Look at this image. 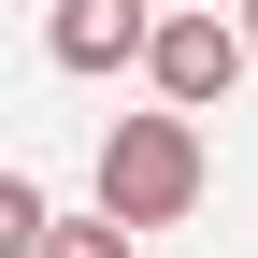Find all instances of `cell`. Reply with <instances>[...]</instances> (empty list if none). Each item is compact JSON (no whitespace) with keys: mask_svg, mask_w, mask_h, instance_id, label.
<instances>
[{"mask_svg":"<svg viewBox=\"0 0 258 258\" xmlns=\"http://www.w3.org/2000/svg\"><path fill=\"white\" fill-rule=\"evenodd\" d=\"M244 72H258V57H244L230 0H186V15H158V29H144V86H158L172 115H215Z\"/></svg>","mask_w":258,"mask_h":258,"instance_id":"2","label":"cell"},{"mask_svg":"<svg viewBox=\"0 0 258 258\" xmlns=\"http://www.w3.org/2000/svg\"><path fill=\"white\" fill-rule=\"evenodd\" d=\"M43 172H15V158H0V258H43Z\"/></svg>","mask_w":258,"mask_h":258,"instance_id":"4","label":"cell"},{"mask_svg":"<svg viewBox=\"0 0 258 258\" xmlns=\"http://www.w3.org/2000/svg\"><path fill=\"white\" fill-rule=\"evenodd\" d=\"M43 258H144V230H115V215L86 201V215H43Z\"/></svg>","mask_w":258,"mask_h":258,"instance_id":"5","label":"cell"},{"mask_svg":"<svg viewBox=\"0 0 258 258\" xmlns=\"http://www.w3.org/2000/svg\"><path fill=\"white\" fill-rule=\"evenodd\" d=\"M230 29H244V57H258V0H230Z\"/></svg>","mask_w":258,"mask_h":258,"instance_id":"6","label":"cell"},{"mask_svg":"<svg viewBox=\"0 0 258 258\" xmlns=\"http://www.w3.org/2000/svg\"><path fill=\"white\" fill-rule=\"evenodd\" d=\"M201 186H215L201 115L144 101V115H115V129H101V215H115V230H186V215H201Z\"/></svg>","mask_w":258,"mask_h":258,"instance_id":"1","label":"cell"},{"mask_svg":"<svg viewBox=\"0 0 258 258\" xmlns=\"http://www.w3.org/2000/svg\"><path fill=\"white\" fill-rule=\"evenodd\" d=\"M144 29H158V0H57L43 57L57 72H144Z\"/></svg>","mask_w":258,"mask_h":258,"instance_id":"3","label":"cell"}]
</instances>
